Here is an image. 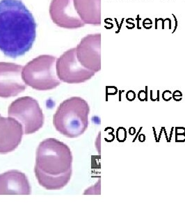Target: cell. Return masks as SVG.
Here are the masks:
<instances>
[{
    "label": "cell",
    "instance_id": "obj_17",
    "mask_svg": "<svg viewBox=\"0 0 185 208\" xmlns=\"http://www.w3.org/2000/svg\"><path fill=\"white\" fill-rule=\"evenodd\" d=\"M128 93H129L130 94H133V95H132V98L130 97L129 98H128V100H129V101H133L132 99H134V98H135V94H134V92L130 91V92H128ZM130 97H132V95H130Z\"/></svg>",
    "mask_w": 185,
    "mask_h": 208
},
{
    "label": "cell",
    "instance_id": "obj_12",
    "mask_svg": "<svg viewBox=\"0 0 185 208\" xmlns=\"http://www.w3.org/2000/svg\"><path fill=\"white\" fill-rule=\"evenodd\" d=\"M73 4L84 22L92 24L98 23V0H73Z\"/></svg>",
    "mask_w": 185,
    "mask_h": 208
},
{
    "label": "cell",
    "instance_id": "obj_1",
    "mask_svg": "<svg viewBox=\"0 0 185 208\" xmlns=\"http://www.w3.org/2000/svg\"><path fill=\"white\" fill-rule=\"evenodd\" d=\"M37 24L21 0H0V51L11 58L31 49Z\"/></svg>",
    "mask_w": 185,
    "mask_h": 208
},
{
    "label": "cell",
    "instance_id": "obj_10",
    "mask_svg": "<svg viewBox=\"0 0 185 208\" xmlns=\"http://www.w3.org/2000/svg\"><path fill=\"white\" fill-rule=\"evenodd\" d=\"M99 43L98 35H88L76 47L77 58L81 65L94 72L100 69Z\"/></svg>",
    "mask_w": 185,
    "mask_h": 208
},
{
    "label": "cell",
    "instance_id": "obj_2",
    "mask_svg": "<svg viewBox=\"0 0 185 208\" xmlns=\"http://www.w3.org/2000/svg\"><path fill=\"white\" fill-rule=\"evenodd\" d=\"M72 164V152L66 144L54 138L43 140L36 150L34 167L39 185L47 190L63 189L70 180Z\"/></svg>",
    "mask_w": 185,
    "mask_h": 208
},
{
    "label": "cell",
    "instance_id": "obj_4",
    "mask_svg": "<svg viewBox=\"0 0 185 208\" xmlns=\"http://www.w3.org/2000/svg\"><path fill=\"white\" fill-rule=\"evenodd\" d=\"M57 58L51 55H40L23 66L22 77L25 83L39 91L56 88L61 84L56 74Z\"/></svg>",
    "mask_w": 185,
    "mask_h": 208
},
{
    "label": "cell",
    "instance_id": "obj_5",
    "mask_svg": "<svg viewBox=\"0 0 185 208\" xmlns=\"http://www.w3.org/2000/svg\"><path fill=\"white\" fill-rule=\"evenodd\" d=\"M8 115L22 124L25 135L37 132L44 124L42 109L38 101L31 97H22L13 101L8 108Z\"/></svg>",
    "mask_w": 185,
    "mask_h": 208
},
{
    "label": "cell",
    "instance_id": "obj_8",
    "mask_svg": "<svg viewBox=\"0 0 185 208\" xmlns=\"http://www.w3.org/2000/svg\"><path fill=\"white\" fill-rule=\"evenodd\" d=\"M49 12L53 22L61 28L72 29L84 25L74 8L73 0H52Z\"/></svg>",
    "mask_w": 185,
    "mask_h": 208
},
{
    "label": "cell",
    "instance_id": "obj_3",
    "mask_svg": "<svg viewBox=\"0 0 185 208\" xmlns=\"http://www.w3.org/2000/svg\"><path fill=\"white\" fill-rule=\"evenodd\" d=\"M89 105L84 99L73 97L63 101L53 117L56 130L68 138L81 135L88 126Z\"/></svg>",
    "mask_w": 185,
    "mask_h": 208
},
{
    "label": "cell",
    "instance_id": "obj_16",
    "mask_svg": "<svg viewBox=\"0 0 185 208\" xmlns=\"http://www.w3.org/2000/svg\"><path fill=\"white\" fill-rule=\"evenodd\" d=\"M141 20V19L140 15H137V17L136 18V20L137 21V29H141V28L140 27V26H139V22H140V20Z\"/></svg>",
    "mask_w": 185,
    "mask_h": 208
},
{
    "label": "cell",
    "instance_id": "obj_15",
    "mask_svg": "<svg viewBox=\"0 0 185 208\" xmlns=\"http://www.w3.org/2000/svg\"><path fill=\"white\" fill-rule=\"evenodd\" d=\"M172 15H173V17H174V20H175V28H174V30L173 31V32H172V33H174V32L176 31V29H177V27H178V20H177V18H176V17H175V15H174V14H172Z\"/></svg>",
    "mask_w": 185,
    "mask_h": 208
},
{
    "label": "cell",
    "instance_id": "obj_13",
    "mask_svg": "<svg viewBox=\"0 0 185 208\" xmlns=\"http://www.w3.org/2000/svg\"><path fill=\"white\" fill-rule=\"evenodd\" d=\"M126 130L125 128L120 127L117 130V139L119 142H123L126 139Z\"/></svg>",
    "mask_w": 185,
    "mask_h": 208
},
{
    "label": "cell",
    "instance_id": "obj_18",
    "mask_svg": "<svg viewBox=\"0 0 185 208\" xmlns=\"http://www.w3.org/2000/svg\"><path fill=\"white\" fill-rule=\"evenodd\" d=\"M0 117H1V115H0Z\"/></svg>",
    "mask_w": 185,
    "mask_h": 208
},
{
    "label": "cell",
    "instance_id": "obj_7",
    "mask_svg": "<svg viewBox=\"0 0 185 208\" xmlns=\"http://www.w3.org/2000/svg\"><path fill=\"white\" fill-rule=\"evenodd\" d=\"M23 66L14 63L0 62V97H16L25 90L22 77Z\"/></svg>",
    "mask_w": 185,
    "mask_h": 208
},
{
    "label": "cell",
    "instance_id": "obj_6",
    "mask_svg": "<svg viewBox=\"0 0 185 208\" xmlns=\"http://www.w3.org/2000/svg\"><path fill=\"white\" fill-rule=\"evenodd\" d=\"M56 69L60 81L70 84L84 83L95 74L81 65L77 58L76 48L67 50L57 58Z\"/></svg>",
    "mask_w": 185,
    "mask_h": 208
},
{
    "label": "cell",
    "instance_id": "obj_11",
    "mask_svg": "<svg viewBox=\"0 0 185 208\" xmlns=\"http://www.w3.org/2000/svg\"><path fill=\"white\" fill-rule=\"evenodd\" d=\"M31 193V187L25 173L11 170L0 174V194H24Z\"/></svg>",
    "mask_w": 185,
    "mask_h": 208
},
{
    "label": "cell",
    "instance_id": "obj_9",
    "mask_svg": "<svg viewBox=\"0 0 185 208\" xmlns=\"http://www.w3.org/2000/svg\"><path fill=\"white\" fill-rule=\"evenodd\" d=\"M24 134L23 126L15 119L0 117V154L16 149Z\"/></svg>",
    "mask_w": 185,
    "mask_h": 208
},
{
    "label": "cell",
    "instance_id": "obj_14",
    "mask_svg": "<svg viewBox=\"0 0 185 208\" xmlns=\"http://www.w3.org/2000/svg\"><path fill=\"white\" fill-rule=\"evenodd\" d=\"M124 18H122V20H121V22L120 23V24H118V20H117V19L116 18H115V21H116V24H117V26H118V31L116 32V33H118L120 31V29H121V27H122V25H123V22H124Z\"/></svg>",
    "mask_w": 185,
    "mask_h": 208
}]
</instances>
